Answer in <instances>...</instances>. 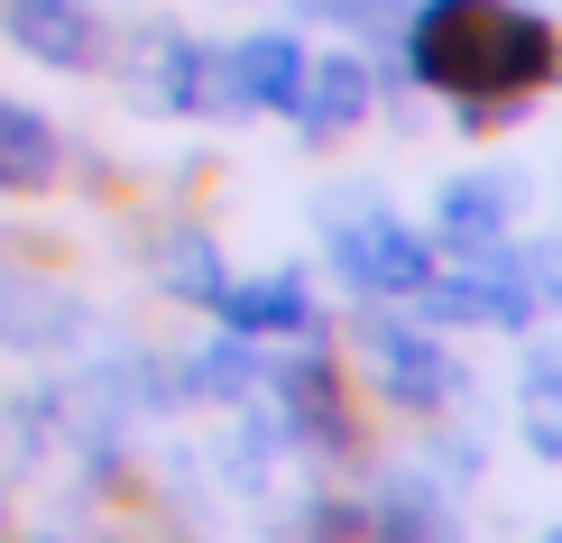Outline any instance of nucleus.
I'll use <instances>...</instances> for the list:
<instances>
[{"instance_id":"nucleus-1","label":"nucleus","mask_w":562,"mask_h":543,"mask_svg":"<svg viewBox=\"0 0 562 543\" xmlns=\"http://www.w3.org/2000/svg\"><path fill=\"white\" fill-rule=\"evenodd\" d=\"M406 65L434 92H461V121H488V102H526L535 83H553L562 46L544 19L526 10H488V0H425L406 37Z\"/></svg>"},{"instance_id":"nucleus-2","label":"nucleus","mask_w":562,"mask_h":543,"mask_svg":"<svg viewBox=\"0 0 562 543\" xmlns=\"http://www.w3.org/2000/svg\"><path fill=\"white\" fill-rule=\"evenodd\" d=\"M333 258H341L350 286H369V295H415V286L434 276V249L415 240L396 212H379V203L333 212Z\"/></svg>"},{"instance_id":"nucleus-3","label":"nucleus","mask_w":562,"mask_h":543,"mask_svg":"<svg viewBox=\"0 0 562 543\" xmlns=\"http://www.w3.org/2000/svg\"><path fill=\"white\" fill-rule=\"evenodd\" d=\"M369 332V369H379V396L387 406H406V415H442L461 396V360L442 350L434 332H415V323H360Z\"/></svg>"},{"instance_id":"nucleus-4","label":"nucleus","mask_w":562,"mask_h":543,"mask_svg":"<svg viewBox=\"0 0 562 543\" xmlns=\"http://www.w3.org/2000/svg\"><path fill=\"white\" fill-rule=\"evenodd\" d=\"M415 295H425L434 314H452V323H498V332H526L535 323V276H526V258H507L498 240L471 249L461 276H425Z\"/></svg>"},{"instance_id":"nucleus-5","label":"nucleus","mask_w":562,"mask_h":543,"mask_svg":"<svg viewBox=\"0 0 562 543\" xmlns=\"http://www.w3.org/2000/svg\"><path fill=\"white\" fill-rule=\"evenodd\" d=\"M0 37H10L19 56L56 65V75H92V65H102V19H92L83 0H0Z\"/></svg>"},{"instance_id":"nucleus-6","label":"nucleus","mask_w":562,"mask_h":543,"mask_svg":"<svg viewBox=\"0 0 562 543\" xmlns=\"http://www.w3.org/2000/svg\"><path fill=\"white\" fill-rule=\"evenodd\" d=\"M268 396H277V415H286V433H295V442H314V452H350L341 369L323 360V350H304V360H277V369H268Z\"/></svg>"},{"instance_id":"nucleus-7","label":"nucleus","mask_w":562,"mask_h":543,"mask_svg":"<svg viewBox=\"0 0 562 543\" xmlns=\"http://www.w3.org/2000/svg\"><path fill=\"white\" fill-rule=\"evenodd\" d=\"M295 75H304V46L286 29H268V37H240L222 56V102L231 111H286L295 102Z\"/></svg>"},{"instance_id":"nucleus-8","label":"nucleus","mask_w":562,"mask_h":543,"mask_svg":"<svg viewBox=\"0 0 562 543\" xmlns=\"http://www.w3.org/2000/svg\"><path fill=\"white\" fill-rule=\"evenodd\" d=\"M286 111H295L304 138H341V129H360V121H369V65H360V56H323V65H304Z\"/></svg>"},{"instance_id":"nucleus-9","label":"nucleus","mask_w":562,"mask_h":543,"mask_svg":"<svg viewBox=\"0 0 562 543\" xmlns=\"http://www.w3.org/2000/svg\"><path fill=\"white\" fill-rule=\"evenodd\" d=\"M75 332H83V304L75 295H46V276L0 268V341H10V350H56Z\"/></svg>"},{"instance_id":"nucleus-10","label":"nucleus","mask_w":562,"mask_h":543,"mask_svg":"<svg viewBox=\"0 0 562 543\" xmlns=\"http://www.w3.org/2000/svg\"><path fill=\"white\" fill-rule=\"evenodd\" d=\"M222 323L231 332H249V341H268V332H323L314 323V295H304V276H259V286H222Z\"/></svg>"},{"instance_id":"nucleus-11","label":"nucleus","mask_w":562,"mask_h":543,"mask_svg":"<svg viewBox=\"0 0 562 543\" xmlns=\"http://www.w3.org/2000/svg\"><path fill=\"white\" fill-rule=\"evenodd\" d=\"M148 92H157L167 111H213V102H222V65L203 56L194 37L157 29V37H148Z\"/></svg>"},{"instance_id":"nucleus-12","label":"nucleus","mask_w":562,"mask_h":543,"mask_svg":"<svg viewBox=\"0 0 562 543\" xmlns=\"http://www.w3.org/2000/svg\"><path fill=\"white\" fill-rule=\"evenodd\" d=\"M507 222H517V176H461L442 194V240L452 249H488Z\"/></svg>"},{"instance_id":"nucleus-13","label":"nucleus","mask_w":562,"mask_h":543,"mask_svg":"<svg viewBox=\"0 0 562 543\" xmlns=\"http://www.w3.org/2000/svg\"><path fill=\"white\" fill-rule=\"evenodd\" d=\"M46 176H56V129H46V111L0 92V194H37Z\"/></svg>"},{"instance_id":"nucleus-14","label":"nucleus","mask_w":562,"mask_h":543,"mask_svg":"<svg viewBox=\"0 0 562 543\" xmlns=\"http://www.w3.org/2000/svg\"><path fill=\"white\" fill-rule=\"evenodd\" d=\"M249 387H268L259 341H249V332H222V341L194 360V396H249Z\"/></svg>"},{"instance_id":"nucleus-15","label":"nucleus","mask_w":562,"mask_h":543,"mask_svg":"<svg viewBox=\"0 0 562 543\" xmlns=\"http://www.w3.org/2000/svg\"><path fill=\"white\" fill-rule=\"evenodd\" d=\"M157 276H167L176 295H194V304L222 295V258H213V240H203V230H176L167 258H157Z\"/></svg>"},{"instance_id":"nucleus-16","label":"nucleus","mask_w":562,"mask_h":543,"mask_svg":"<svg viewBox=\"0 0 562 543\" xmlns=\"http://www.w3.org/2000/svg\"><path fill=\"white\" fill-rule=\"evenodd\" d=\"M526 433H535V452L562 461V369H535V387H526Z\"/></svg>"},{"instance_id":"nucleus-17","label":"nucleus","mask_w":562,"mask_h":543,"mask_svg":"<svg viewBox=\"0 0 562 543\" xmlns=\"http://www.w3.org/2000/svg\"><path fill=\"white\" fill-rule=\"evenodd\" d=\"M314 19H341V29H360V37H387L396 29V0H304Z\"/></svg>"},{"instance_id":"nucleus-18","label":"nucleus","mask_w":562,"mask_h":543,"mask_svg":"<svg viewBox=\"0 0 562 543\" xmlns=\"http://www.w3.org/2000/svg\"><path fill=\"white\" fill-rule=\"evenodd\" d=\"M526 276H535V304H562V240L553 249H526Z\"/></svg>"},{"instance_id":"nucleus-19","label":"nucleus","mask_w":562,"mask_h":543,"mask_svg":"<svg viewBox=\"0 0 562 543\" xmlns=\"http://www.w3.org/2000/svg\"><path fill=\"white\" fill-rule=\"evenodd\" d=\"M29 543H56V534H29Z\"/></svg>"},{"instance_id":"nucleus-20","label":"nucleus","mask_w":562,"mask_h":543,"mask_svg":"<svg viewBox=\"0 0 562 543\" xmlns=\"http://www.w3.org/2000/svg\"><path fill=\"white\" fill-rule=\"evenodd\" d=\"M544 543H562V534H544Z\"/></svg>"}]
</instances>
